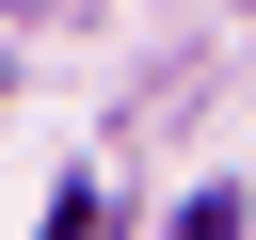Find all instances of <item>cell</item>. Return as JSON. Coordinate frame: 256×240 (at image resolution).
Returning <instances> with one entry per match:
<instances>
[{
    "label": "cell",
    "mask_w": 256,
    "mask_h": 240,
    "mask_svg": "<svg viewBox=\"0 0 256 240\" xmlns=\"http://www.w3.org/2000/svg\"><path fill=\"white\" fill-rule=\"evenodd\" d=\"M176 240H240V208H224V192H208V208H176Z\"/></svg>",
    "instance_id": "obj_1"
}]
</instances>
